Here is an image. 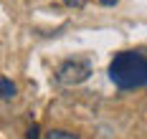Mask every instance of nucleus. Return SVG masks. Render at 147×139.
<instances>
[{
    "label": "nucleus",
    "mask_w": 147,
    "mask_h": 139,
    "mask_svg": "<svg viewBox=\"0 0 147 139\" xmlns=\"http://www.w3.org/2000/svg\"><path fill=\"white\" fill-rule=\"evenodd\" d=\"M15 94H18V89H15V84L10 81V78L0 76V96H3V99H13Z\"/></svg>",
    "instance_id": "obj_3"
},
{
    "label": "nucleus",
    "mask_w": 147,
    "mask_h": 139,
    "mask_svg": "<svg viewBox=\"0 0 147 139\" xmlns=\"http://www.w3.org/2000/svg\"><path fill=\"white\" fill-rule=\"evenodd\" d=\"M89 74H91V63L86 58H71V61H63L59 66L56 78L61 84H66V86H76V84L86 81Z\"/></svg>",
    "instance_id": "obj_2"
},
{
    "label": "nucleus",
    "mask_w": 147,
    "mask_h": 139,
    "mask_svg": "<svg viewBox=\"0 0 147 139\" xmlns=\"http://www.w3.org/2000/svg\"><path fill=\"white\" fill-rule=\"evenodd\" d=\"M109 78L117 89L132 91L147 86V56L137 51H122L109 63Z\"/></svg>",
    "instance_id": "obj_1"
},
{
    "label": "nucleus",
    "mask_w": 147,
    "mask_h": 139,
    "mask_svg": "<svg viewBox=\"0 0 147 139\" xmlns=\"http://www.w3.org/2000/svg\"><path fill=\"white\" fill-rule=\"evenodd\" d=\"M28 139H38V126H36V124L28 129Z\"/></svg>",
    "instance_id": "obj_5"
},
{
    "label": "nucleus",
    "mask_w": 147,
    "mask_h": 139,
    "mask_svg": "<svg viewBox=\"0 0 147 139\" xmlns=\"http://www.w3.org/2000/svg\"><path fill=\"white\" fill-rule=\"evenodd\" d=\"M99 3H102V5H114L117 0H99Z\"/></svg>",
    "instance_id": "obj_6"
},
{
    "label": "nucleus",
    "mask_w": 147,
    "mask_h": 139,
    "mask_svg": "<svg viewBox=\"0 0 147 139\" xmlns=\"http://www.w3.org/2000/svg\"><path fill=\"white\" fill-rule=\"evenodd\" d=\"M46 139H76L71 132H63V129H56V132H51V134H46Z\"/></svg>",
    "instance_id": "obj_4"
}]
</instances>
